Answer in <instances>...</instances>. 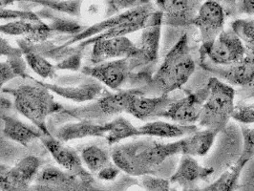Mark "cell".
<instances>
[{"label":"cell","instance_id":"cell-28","mask_svg":"<svg viewBox=\"0 0 254 191\" xmlns=\"http://www.w3.org/2000/svg\"><path fill=\"white\" fill-rule=\"evenodd\" d=\"M27 65L40 77L44 79H53L57 77L56 65L41 55L34 52H28L23 54Z\"/></svg>","mask_w":254,"mask_h":191},{"label":"cell","instance_id":"cell-10","mask_svg":"<svg viewBox=\"0 0 254 191\" xmlns=\"http://www.w3.org/2000/svg\"><path fill=\"white\" fill-rule=\"evenodd\" d=\"M207 85L190 95L179 98L165 110L161 119H166L182 126H194L199 122L203 104L207 99Z\"/></svg>","mask_w":254,"mask_h":191},{"label":"cell","instance_id":"cell-47","mask_svg":"<svg viewBox=\"0 0 254 191\" xmlns=\"http://www.w3.org/2000/svg\"><path fill=\"white\" fill-rule=\"evenodd\" d=\"M253 104H254V103H253Z\"/></svg>","mask_w":254,"mask_h":191},{"label":"cell","instance_id":"cell-34","mask_svg":"<svg viewBox=\"0 0 254 191\" xmlns=\"http://www.w3.org/2000/svg\"><path fill=\"white\" fill-rule=\"evenodd\" d=\"M227 17L236 18L240 15H254V0H228L223 6Z\"/></svg>","mask_w":254,"mask_h":191},{"label":"cell","instance_id":"cell-37","mask_svg":"<svg viewBox=\"0 0 254 191\" xmlns=\"http://www.w3.org/2000/svg\"><path fill=\"white\" fill-rule=\"evenodd\" d=\"M232 119H234L242 125L248 126L254 124V104H246L242 102L235 104Z\"/></svg>","mask_w":254,"mask_h":191},{"label":"cell","instance_id":"cell-23","mask_svg":"<svg viewBox=\"0 0 254 191\" xmlns=\"http://www.w3.org/2000/svg\"><path fill=\"white\" fill-rule=\"evenodd\" d=\"M141 137L155 138H184L198 130V127L182 126L179 124H170L163 121H154L139 127Z\"/></svg>","mask_w":254,"mask_h":191},{"label":"cell","instance_id":"cell-44","mask_svg":"<svg viewBox=\"0 0 254 191\" xmlns=\"http://www.w3.org/2000/svg\"><path fill=\"white\" fill-rule=\"evenodd\" d=\"M170 191H199V189H197V188H187V189L178 190L177 188H171Z\"/></svg>","mask_w":254,"mask_h":191},{"label":"cell","instance_id":"cell-31","mask_svg":"<svg viewBox=\"0 0 254 191\" xmlns=\"http://www.w3.org/2000/svg\"><path fill=\"white\" fill-rule=\"evenodd\" d=\"M44 22H32L23 19L9 21L5 24L0 25V33L9 36H22L23 38H27L33 34H35L39 27Z\"/></svg>","mask_w":254,"mask_h":191},{"label":"cell","instance_id":"cell-39","mask_svg":"<svg viewBox=\"0 0 254 191\" xmlns=\"http://www.w3.org/2000/svg\"><path fill=\"white\" fill-rule=\"evenodd\" d=\"M83 49L76 52L75 54L71 55L70 57L64 59V61L58 63L56 65V69L63 70V71H77L81 68L82 64V56H83Z\"/></svg>","mask_w":254,"mask_h":191},{"label":"cell","instance_id":"cell-8","mask_svg":"<svg viewBox=\"0 0 254 191\" xmlns=\"http://www.w3.org/2000/svg\"><path fill=\"white\" fill-rule=\"evenodd\" d=\"M40 165L36 156H26L13 167L0 164V191H30Z\"/></svg>","mask_w":254,"mask_h":191},{"label":"cell","instance_id":"cell-27","mask_svg":"<svg viewBox=\"0 0 254 191\" xmlns=\"http://www.w3.org/2000/svg\"><path fill=\"white\" fill-rule=\"evenodd\" d=\"M82 163L92 174H98L102 169L113 165L111 155L97 145H90L81 152Z\"/></svg>","mask_w":254,"mask_h":191},{"label":"cell","instance_id":"cell-26","mask_svg":"<svg viewBox=\"0 0 254 191\" xmlns=\"http://www.w3.org/2000/svg\"><path fill=\"white\" fill-rule=\"evenodd\" d=\"M246 165L236 161L216 181L199 191H235L239 188V179Z\"/></svg>","mask_w":254,"mask_h":191},{"label":"cell","instance_id":"cell-12","mask_svg":"<svg viewBox=\"0 0 254 191\" xmlns=\"http://www.w3.org/2000/svg\"><path fill=\"white\" fill-rule=\"evenodd\" d=\"M81 73L98 80L109 89L119 91L130 79L132 69L129 59L125 58L84 66L81 69Z\"/></svg>","mask_w":254,"mask_h":191},{"label":"cell","instance_id":"cell-24","mask_svg":"<svg viewBox=\"0 0 254 191\" xmlns=\"http://www.w3.org/2000/svg\"><path fill=\"white\" fill-rule=\"evenodd\" d=\"M37 14L41 19L46 18L50 21L48 25L51 27L52 30L56 33L57 36L63 35L64 38L72 37L77 35L85 28L84 26L79 24L77 21L72 18L55 15L53 13V11L48 8H44L38 11Z\"/></svg>","mask_w":254,"mask_h":191},{"label":"cell","instance_id":"cell-40","mask_svg":"<svg viewBox=\"0 0 254 191\" xmlns=\"http://www.w3.org/2000/svg\"><path fill=\"white\" fill-rule=\"evenodd\" d=\"M15 77L18 76L16 75L13 65L9 60L0 63V92H2V89L9 81H11Z\"/></svg>","mask_w":254,"mask_h":191},{"label":"cell","instance_id":"cell-16","mask_svg":"<svg viewBox=\"0 0 254 191\" xmlns=\"http://www.w3.org/2000/svg\"><path fill=\"white\" fill-rule=\"evenodd\" d=\"M38 83L50 90L53 94L76 103L95 101L106 90L101 82L88 76H84L80 82L75 81L73 83L58 84L38 81Z\"/></svg>","mask_w":254,"mask_h":191},{"label":"cell","instance_id":"cell-21","mask_svg":"<svg viewBox=\"0 0 254 191\" xmlns=\"http://www.w3.org/2000/svg\"><path fill=\"white\" fill-rule=\"evenodd\" d=\"M2 132L4 136L22 146L28 147L31 143L36 140H41L44 136V134L35 126L27 125L11 116H4L2 118Z\"/></svg>","mask_w":254,"mask_h":191},{"label":"cell","instance_id":"cell-19","mask_svg":"<svg viewBox=\"0 0 254 191\" xmlns=\"http://www.w3.org/2000/svg\"><path fill=\"white\" fill-rule=\"evenodd\" d=\"M213 173V167L201 166L194 157L182 155L178 168L169 181L181 189L196 188L197 183L206 181Z\"/></svg>","mask_w":254,"mask_h":191},{"label":"cell","instance_id":"cell-43","mask_svg":"<svg viewBox=\"0 0 254 191\" xmlns=\"http://www.w3.org/2000/svg\"><path fill=\"white\" fill-rule=\"evenodd\" d=\"M23 2H29V3H34V4H38V5H42L44 3L47 2H58V1H62V0H22Z\"/></svg>","mask_w":254,"mask_h":191},{"label":"cell","instance_id":"cell-41","mask_svg":"<svg viewBox=\"0 0 254 191\" xmlns=\"http://www.w3.org/2000/svg\"><path fill=\"white\" fill-rule=\"evenodd\" d=\"M22 56L23 53L19 47H14L7 39L0 38V58H7L9 60Z\"/></svg>","mask_w":254,"mask_h":191},{"label":"cell","instance_id":"cell-38","mask_svg":"<svg viewBox=\"0 0 254 191\" xmlns=\"http://www.w3.org/2000/svg\"><path fill=\"white\" fill-rule=\"evenodd\" d=\"M140 184L145 191H170V181L154 175L141 176Z\"/></svg>","mask_w":254,"mask_h":191},{"label":"cell","instance_id":"cell-35","mask_svg":"<svg viewBox=\"0 0 254 191\" xmlns=\"http://www.w3.org/2000/svg\"><path fill=\"white\" fill-rule=\"evenodd\" d=\"M241 134L243 138V148L238 162L247 165L254 158V128L249 127L247 125H242Z\"/></svg>","mask_w":254,"mask_h":191},{"label":"cell","instance_id":"cell-13","mask_svg":"<svg viewBox=\"0 0 254 191\" xmlns=\"http://www.w3.org/2000/svg\"><path fill=\"white\" fill-rule=\"evenodd\" d=\"M226 17L221 4L212 1L203 2L193 21V27L200 33L201 48L210 45L225 30Z\"/></svg>","mask_w":254,"mask_h":191},{"label":"cell","instance_id":"cell-4","mask_svg":"<svg viewBox=\"0 0 254 191\" xmlns=\"http://www.w3.org/2000/svg\"><path fill=\"white\" fill-rule=\"evenodd\" d=\"M139 95H145L140 88L119 90L114 93L104 91L100 98L87 104L76 107H65L57 114L52 116L51 122L62 118L57 125L63 124L68 118L76 121H89L93 123L104 124L110 122L116 116L127 113V108L132 100Z\"/></svg>","mask_w":254,"mask_h":191},{"label":"cell","instance_id":"cell-2","mask_svg":"<svg viewBox=\"0 0 254 191\" xmlns=\"http://www.w3.org/2000/svg\"><path fill=\"white\" fill-rule=\"evenodd\" d=\"M196 68L191 54L189 35L182 34L155 75L140 89L145 95L163 96L181 89L190 78Z\"/></svg>","mask_w":254,"mask_h":191},{"label":"cell","instance_id":"cell-30","mask_svg":"<svg viewBox=\"0 0 254 191\" xmlns=\"http://www.w3.org/2000/svg\"><path fill=\"white\" fill-rule=\"evenodd\" d=\"M244 43L247 52L254 56V17L234 19L230 25Z\"/></svg>","mask_w":254,"mask_h":191},{"label":"cell","instance_id":"cell-7","mask_svg":"<svg viewBox=\"0 0 254 191\" xmlns=\"http://www.w3.org/2000/svg\"><path fill=\"white\" fill-rule=\"evenodd\" d=\"M248 54L241 39L229 27L207 47L200 48V58L219 66H229L242 61Z\"/></svg>","mask_w":254,"mask_h":191},{"label":"cell","instance_id":"cell-29","mask_svg":"<svg viewBox=\"0 0 254 191\" xmlns=\"http://www.w3.org/2000/svg\"><path fill=\"white\" fill-rule=\"evenodd\" d=\"M76 177L75 175L67 171H64L60 168L48 166L42 169L41 171H39L35 180L39 186L57 187V186H63L65 184H68Z\"/></svg>","mask_w":254,"mask_h":191},{"label":"cell","instance_id":"cell-22","mask_svg":"<svg viewBox=\"0 0 254 191\" xmlns=\"http://www.w3.org/2000/svg\"><path fill=\"white\" fill-rule=\"evenodd\" d=\"M218 133L210 129L197 130L180 140L181 155L203 157L211 149Z\"/></svg>","mask_w":254,"mask_h":191},{"label":"cell","instance_id":"cell-1","mask_svg":"<svg viewBox=\"0 0 254 191\" xmlns=\"http://www.w3.org/2000/svg\"><path fill=\"white\" fill-rule=\"evenodd\" d=\"M181 154L180 140L163 142L144 137L115 146L110 153L115 166L130 176L155 175L165 161Z\"/></svg>","mask_w":254,"mask_h":191},{"label":"cell","instance_id":"cell-17","mask_svg":"<svg viewBox=\"0 0 254 191\" xmlns=\"http://www.w3.org/2000/svg\"><path fill=\"white\" fill-rule=\"evenodd\" d=\"M136 53V44L127 37L102 39L92 44L90 62L93 65L102 64L113 60L132 58Z\"/></svg>","mask_w":254,"mask_h":191},{"label":"cell","instance_id":"cell-18","mask_svg":"<svg viewBox=\"0 0 254 191\" xmlns=\"http://www.w3.org/2000/svg\"><path fill=\"white\" fill-rule=\"evenodd\" d=\"M177 99L178 97L170 96V94L151 97L139 95L130 102L127 113L143 122L160 119L168 106Z\"/></svg>","mask_w":254,"mask_h":191},{"label":"cell","instance_id":"cell-20","mask_svg":"<svg viewBox=\"0 0 254 191\" xmlns=\"http://www.w3.org/2000/svg\"><path fill=\"white\" fill-rule=\"evenodd\" d=\"M110 124L93 123L89 121H77L76 123H67L57 128L52 134L56 139L67 142L70 140H80L88 137H104L108 133Z\"/></svg>","mask_w":254,"mask_h":191},{"label":"cell","instance_id":"cell-11","mask_svg":"<svg viewBox=\"0 0 254 191\" xmlns=\"http://www.w3.org/2000/svg\"><path fill=\"white\" fill-rule=\"evenodd\" d=\"M203 2L201 0H155V7L163 15V25L190 29Z\"/></svg>","mask_w":254,"mask_h":191},{"label":"cell","instance_id":"cell-25","mask_svg":"<svg viewBox=\"0 0 254 191\" xmlns=\"http://www.w3.org/2000/svg\"><path fill=\"white\" fill-rule=\"evenodd\" d=\"M110 128L105 136V140L109 145H114L123 140L141 137L139 127H136L127 119L120 116L109 122Z\"/></svg>","mask_w":254,"mask_h":191},{"label":"cell","instance_id":"cell-6","mask_svg":"<svg viewBox=\"0 0 254 191\" xmlns=\"http://www.w3.org/2000/svg\"><path fill=\"white\" fill-rule=\"evenodd\" d=\"M163 15L158 10L153 12L146 25L141 30V35L136 44L137 53L129 59L132 73L141 67H148L157 63L163 30Z\"/></svg>","mask_w":254,"mask_h":191},{"label":"cell","instance_id":"cell-32","mask_svg":"<svg viewBox=\"0 0 254 191\" xmlns=\"http://www.w3.org/2000/svg\"><path fill=\"white\" fill-rule=\"evenodd\" d=\"M150 2L151 0H103L104 17L108 18Z\"/></svg>","mask_w":254,"mask_h":191},{"label":"cell","instance_id":"cell-46","mask_svg":"<svg viewBox=\"0 0 254 191\" xmlns=\"http://www.w3.org/2000/svg\"><path fill=\"white\" fill-rule=\"evenodd\" d=\"M251 97H254V91L252 93V96H251Z\"/></svg>","mask_w":254,"mask_h":191},{"label":"cell","instance_id":"cell-45","mask_svg":"<svg viewBox=\"0 0 254 191\" xmlns=\"http://www.w3.org/2000/svg\"><path fill=\"white\" fill-rule=\"evenodd\" d=\"M202 2H207V1H212V2H216V3H219V4H221L222 6H224L227 2H228V0H201Z\"/></svg>","mask_w":254,"mask_h":191},{"label":"cell","instance_id":"cell-42","mask_svg":"<svg viewBox=\"0 0 254 191\" xmlns=\"http://www.w3.org/2000/svg\"><path fill=\"white\" fill-rule=\"evenodd\" d=\"M121 173V169L119 167L115 166L114 164L111 166H107L105 168L102 169L98 174V179L102 180V181H107V182H111L117 179V177L120 175Z\"/></svg>","mask_w":254,"mask_h":191},{"label":"cell","instance_id":"cell-3","mask_svg":"<svg viewBox=\"0 0 254 191\" xmlns=\"http://www.w3.org/2000/svg\"><path fill=\"white\" fill-rule=\"evenodd\" d=\"M2 92L13 97L15 110L28 119L44 135H51L47 119L61 112L64 105L56 102L51 91L33 79L32 84H23L15 88H3Z\"/></svg>","mask_w":254,"mask_h":191},{"label":"cell","instance_id":"cell-5","mask_svg":"<svg viewBox=\"0 0 254 191\" xmlns=\"http://www.w3.org/2000/svg\"><path fill=\"white\" fill-rule=\"evenodd\" d=\"M206 85L209 88L198 125L216 133L223 132L229 125L235 108V90L228 83L212 76Z\"/></svg>","mask_w":254,"mask_h":191},{"label":"cell","instance_id":"cell-9","mask_svg":"<svg viewBox=\"0 0 254 191\" xmlns=\"http://www.w3.org/2000/svg\"><path fill=\"white\" fill-rule=\"evenodd\" d=\"M201 66L231 86L254 90V56L252 54L248 53L239 63L229 66H219L201 59Z\"/></svg>","mask_w":254,"mask_h":191},{"label":"cell","instance_id":"cell-36","mask_svg":"<svg viewBox=\"0 0 254 191\" xmlns=\"http://www.w3.org/2000/svg\"><path fill=\"white\" fill-rule=\"evenodd\" d=\"M0 19L1 20H18L23 19L32 22H38L42 19L36 13L31 11H17V10H10L4 7H0Z\"/></svg>","mask_w":254,"mask_h":191},{"label":"cell","instance_id":"cell-15","mask_svg":"<svg viewBox=\"0 0 254 191\" xmlns=\"http://www.w3.org/2000/svg\"><path fill=\"white\" fill-rule=\"evenodd\" d=\"M40 140L56 163L62 166L65 171L84 182L94 183L93 174L83 167L81 157L74 149L64 145V142L56 139L52 134L44 135Z\"/></svg>","mask_w":254,"mask_h":191},{"label":"cell","instance_id":"cell-33","mask_svg":"<svg viewBox=\"0 0 254 191\" xmlns=\"http://www.w3.org/2000/svg\"><path fill=\"white\" fill-rule=\"evenodd\" d=\"M83 3L84 0H62L58 2H47L41 6L58 13H67L74 17H80L82 15Z\"/></svg>","mask_w":254,"mask_h":191},{"label":"cell","instance_id":"cell-14","mask_svg":"<svg viewBox=\"0 0 254 191\" xmlns=\"http://www.w3.org/2000/svg\"><path fill=\"white\" fill-rule=\"evenodd\" d=\"M157 9L155 7V5L152 4L151 2L145 5H142L140 7L128 10L123 13H118L116 15H113L111 17L108 18H104L102 21H99L93 25L89 27H85L80 33H78L77 35L72 36V37H68V38H64L63 37L60 38V40H62L65 46H71V45H76L77 43L86 40L88 38H92L94 36H97L99 34H101L102 32L113 28L116 26L121 25L127 21L129 20H133V19H137L142 16H147L150 15L153 12H155Z\"/></svg>","mask_w":254,"mask_h":191}]
</instances>
